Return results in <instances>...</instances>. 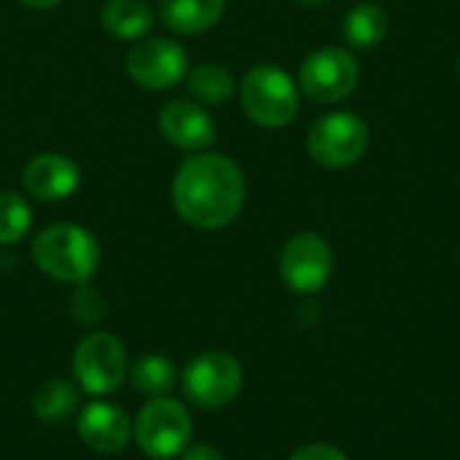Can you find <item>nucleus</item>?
Listing matches in <instances>:
<instances>
[{
    "label": "nucleus",
    "mask_w": 460,
    "mask_h": 460,
    "mask_svg": "<svg viewBox=\"0 0 460 460\" xmlns=\"http://www.w3.org/2000/svg\"><path fill=\"white\" fill-rule=\"evenodd\" d=\"M243 170L221 154H197L175 172L172 205L178 216L197 229H221L232 224L245 205Z\"/></svg>",
    "instance_id": "nucleus-1"
},
{
    "label": "nucleus",
    "mask_w": 460,
    "mask_h": 460,
    "mask_svg": "<svg viewBox=\"0 0 460 460\" xmlns=\"http://www.w3.org/2000/svg\"><path fill=\"white\" fill-rule=\"evenodd\" d=\"M100 243L94 234L75 224H54L32 243L35 267L59 283H86L100 267Z\"/></svg>",
    "instance_id": "nucleus-2"
},
{
    "label": "nucleus",
    "mask_w": 460,
    "mask_h": 460,
    "mask_svg": "<svg viewBox=\"0 0 460 460\" xmlns=\"http://www.w3.org/2000/svg\"><path fill=\"white\" fill-rule=\"evenodd\" d=\"M240 102L251 121L267 129H280L299 111V92L291 75L275 65H256L240 84Z\"/></svg>",
    "instance_id": "nucleus-3"
},
{
    "label": "nucleus",
    "mask_w": 460,
    "mask_h": 460,
    "mask_svg": "<svg viewBox=\"0 0 460 460\" xmlns=\"http://www.w3.org/2000/svg\"><path fill=\"white\" fill-rule=\"evenodd\" d=\"M132 437L137 447L156 460H170L181 456L191 442V418L189 410L170 399H151L132 423Z\"/></svg>",
    "instance_id": "nucleus-4"
},
{
    "label": "nucleus",
    "mask_w": 460,
    "mask_h": 460,
    "mask_svg": "<svg viewBox=\"0 0 460 460\" xmlns=\"http://www.w3.org/2000/svg\"><path fill=\"white\" fill-rule=\"evenodd\" d=\"M73 375L78 385L92 396L116 394L129 375L127 348L116 334L108 332L86 334L73 353Z\"/></svg>",
    "instance_id": "nucleus-5"
},
{
    "label": "nucleus",
    "mask_w": 460,
    "mask_h": 460,
    "mask_svg": "<svg viewBox=\"0 0 460 460\" xmlns=\"http://www.w3.org/2000/svg\"><path fill=\"white\" fill-rule=\"evenodd\" d=\"M181 383L191 404L202 410H221L243 391V367L224 350H208L183 369Z\"/></svg>",
    "instance_id": "nucleus-6"
},
{
    "label": "nucleus",
    "mask_w": 460,
    "mask_h": 460,
    "mask_svg": "<svg viewBox=\"0 0 460 460\" xmlns=\"http://www.w3.org/2000/svg\"><path fill=\"white\" fill-rule=\"evenodd\" d=\"M367 146H369V127L356 113H329L318 119L307 135L310 156L329 170H340L358 162Z\"/></svg>",
    "instance_id": "nucleus-7"
},
{
    "label": "nucleus",
    "mask_w": 460,
    "mask_h": 460,
    "mask_svg": "<svg viewBox=\"0 0 460 460\" xmlns=\"http://www.w3.org/2000/svg\"><path fill=\"white\" fill-rule=\"evenodd\" d=\"M361 70L350 51L345 49H318L299 67V86L315 102H340L350 97L358 86Z\"/></svg>",
    "instance_id": "nucleus-8"
},
{
    "label": "nucleus",
    "mask_w": 460,
    "mask_h": 460,
    "mask_svg": "<svg viewBox=\"0 0 460 460\" xmlns=\"http://www.w3.org/2000/svg\"><path fill=\"white\" fill-rule=\"evenodd\" d=\"M332 272H334V251L321 234L302 232L286 243L280 253V275L294 294L321 291L332 280Z\"/></svg>",
    "instance_id": "nucleus-9"
},
{
    "label": "nucleus",
    "mask_w": 460,
    "mask_h": 460,
    "mask_svg": "<svg viewBox=\"0 0 460 460\" xmlns=\"http://www.w3.org/2000/svg\"><path fill=\"white\" fill-rule=\"evenodd\" d=\"M129 78L151 92H164L189 75V54L167 38H146L127 54Z\"/></svg>",
    "instance_id": "nucleus-10"
},
{
    "label": "nucleus",
    "mask_w": 460,
    "mask_h": 460,
    "mask_svg": "<svg viewBox=\"0 0 460 460\" xmlns=\"http://www.w3.org/2000/svg\"><path fill=\"white\" fill-rule=\"evenodd\" d=\"M78 437L81 442L102 456L121 453L129 445L132 423L124 410L108 402H92L78 415Z\"/></svg>",
    "instance_id": "nucleus-11"
},
{
    "label": "nucleus",
    "mask_w": 460,
    "mask_h": 460,
    "mask_svg": "<svg viewBox=\"0 0 460 460\" xmlns=\"http://www.w3.org/2000/svg\"><path fill=\"white\" fill-rule=\"evenodd\" d=\"M159 129L172 146L183 151H202L218 135L213 116L191 100L167 102L159 113Z\"/></svg>",
    "instance_id": "nucleus-12"
},
{
    "label": "nucleus",
    "mask_w": 460,
    "mask_h": 460,
    "mask_svg": "<svg viewBox=\"0 0 460 460\" xmlns=\"http://www.w3.org/2000/svg\"><path fill=\"white\" fill-rule=\"evenodd\" d=\"M78 183H81L78 164L62 154H40L22 172L24 191L43 202L67 199L78 189Z\"/></svg>",
    "instance_id": "nucleus-13"
},
{
    "label": "nucleus",
    "mask_w": 460,
    "mask_h": 460,
    "mask_svg": "<svg viewBox=\"0 0 460 460\" xmlns=\"http://www.w3.org/2000/svg\"><path fill=\"white\" fill-rule=\"evenodd\" d=\"M226 0H162L159 11L164 24L181 35H197L210 30L221 13Z\"/></svg>",
    "instance_id": "nucleus-14"
},
{
    "label": "nucleus",
    "mask_w": 460,
    "mask_h": 460,
    "mask_svg": "<svg viewBox=\"0 0 460 460\" xmlns=\"http://www.w3.org/2000/svg\"><path fill=\"white\" fill-rule=\"evenodd\" d=\"M100 19L102 27L121 40L143 38L154 24L151 5L146 0H108L100 11Z\"/></svg>",
    "instance_id": "nucleus-15"
},
{
    "label": "nucleus",
    "mask_w": 460,
    "mask_h": 460,
    "mask_svg": "<svg viewBox=\"0 0 460 460\" xmlns=\"http://www.w3.org/2000/svg\"><path fill=\"white\" fill-rule=\"evenodd\" d=\"M345 40L356 49H372L388 35V13L377 3H358L345 16Z\"/></svg>",
    "instance_id": "nucleus-16"
},
{
    "label": "nucleus",
    "mask_w": 460,
    "mask_h": 460,
    "mask_svg": "<svg viewBox=\"0 0 460 460\" xmlns=\"http://www.w3.org/2000/svg\"><path fill=\"white\" fill-rule=\"evenodd\" d=\"M78 407V391L67 380H49L32 396V412L40 423H65Z\"/></svg>",
    "instance_id": "nucleus-17"
},
{
    "label": "nucleus",
    "mask_w": 460,
    "mask_h": 460,
    "mask_svg": "<svg viewBox=\"0 0 460 460\" xmlns=\"http://www.w3.org/2000/svg\"><path fill=\"white\" fill-rule=\"evenodd\" d=\"M129 380H132L135 391H140L143 396L159 399V396H167L172 391V385L178 383V372H175V364L170 358L151 353V356H143L132 364Z\"/></svg>",
    "instance_id": "nucleus-18"
},
{
    "label": "nucleus",
    "mask_w": 460,
    "mask_h": 460,
    "mask_svg": "<svg viewBox=\"0 0 460 460\" xmlns=\"http://www.w3.org/2000/svg\"><path fill=\"white\" fill-rule=\"evenodd\" d=\"M186 84H189V92L199 100V102H208V105H218V102H226L237 84L232 78V73L221 65H197L194 70H189L186 75Z\"/></svg>",
    "instance_id": "nucleus-19"
},
{
    "label": "nucleus",
    "mask_w": 460,
    "mask_h": 460,
    "mask_svg": "<svg viewBox=\"0 0 460 460\" xmlns=\"http://www.w3.org/2000/svg\"><path fill=\"white\" fill-rule=\"evenodd\" d=\"M32 224V210L27 199L16 191H0V245L19 243Z\"/></svg>",
    "instance_id": "nucleus-20"
},
{
    "label": "nucleus",
    "mask_w": 460,
    "mask_h": 460,
    "mask_svg": "<svg viewBox=\"0 0 460 460\" xmlns=\"http://www.w3.org/2000/svg\"><path fill=\"white\" fill-rule=\"evenodd\" d=\"M108 313V302L105 296L89 286V283H78L75 291L70 294V315L81 323V326H94L105 318Z\"/></svg>",
    "instance_id": "nucleus-21"
},
{
    "label": "nucleus",
    "mask_w": 460,
    "mask_h": 460,
    "mask_svg": "<svg viewBox=\"0 0 460 460\" xmlns=\"http://www.w3.org/2000/svg\"><path fill=\"white\" fill-rule=\"evenodd\" d=\"M291 460H350L345 453H340L332 445H307L302 450H296Z\"/></svg>",
    "instance_id": "nucleus-22"
},
{
    "label": "nucleus",
    "mask_w": 460,
    "mask_h": 460,
    "mask_svg": "<svg viewBox=\"0 0 460 460\" xmlns=\"http://www.w3.org/2000/svg\"><path fill=\"white\" fill-rule=\"evenodd\" d=\"M181 456H183L181 460H224L221 450H216L210 445H189Z\"/></svg>",
    "instance_id": "nucleus-23"
},
{
    "label": "nucleus",
    "mask_w": 460,
    "mask_h": 460,
    "mask_svg": "<svg viewBox=\"0 0 460 460\" xmlns=\"http://www.w3.org/2000/svg\"><path fill=\"white\" fill-rule=\"evenodd\" d=\"M24 5H30V8H54V5H59L62 0H22Z\"/></svg>",
    "instance_id": "nucleus-24"
},
{
    "label": "nucleus",
    "mask_w": 460,
    "mask_h": 460,
    "mask_svg": "<svg viewBox=\"0 0 460 460\" xmlns=\"http://www.w3.org/2000/svg\"><path fill=\"white\" fill-rule=\"evenodd\" d=\"M296 3H302V5H321V3H326V0H296Z\"/></svg>",
    "instance_id": "nucleus-25"
}]
</instances>
